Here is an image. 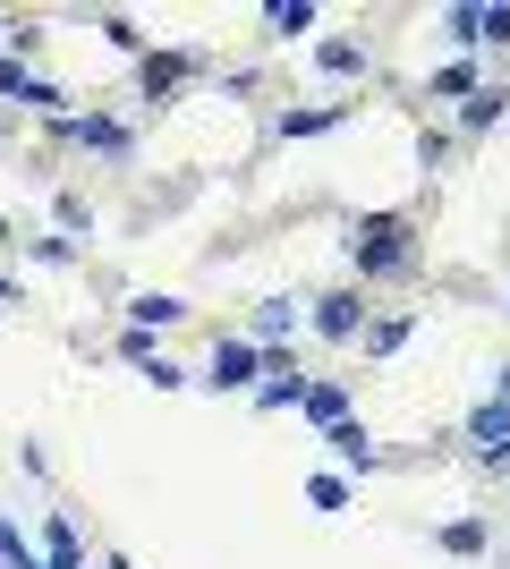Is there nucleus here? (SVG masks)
<instances>
[{"instance_id":"f3484780","label":"nucleus","mask_w":510,"mask_h":569,"mask_svg":"<svg viewBox=\"0 0 510 569\" xmlns=\"http://www.w3.org/2000/svg\"><path fill=\"white\" fill-rule=\"evenodd\" d=\"M316 60H323V77H366V43H349V34H332Z\"/></svg>"},{"instance_id":"b1692460","label":"nucleus","mask_w":510,"mask_h":569,"mask_svg":"<svg viewBox=\"0 0 510 569\" xmlns=\"http://www.w3.org/2000/svg\"><path fill=\"white\" fill-rule=\"evenodd\" d=\"M26 256L34 263H77V238H26Z\"/></svg>"},{"instance_id":"1a4fd4ad","label":"nucleus","mask_w":510,"mask_h":569,"mask_svg":"<svg viewBox=\"0 0 510 569\" xmlns=\"http://www.w3.org/2000/svg\"><path fill=\"white\" fill-rule=\"evenodd\" d=\"M323 442H332V459H340V468H383V442H374V433H366L358 417H340V426L323 433Z\"/></svg>"},{"instance_id":"0eeeda50","label":"nucleus","mask_w":510,"mask_h":569,"mask_svg":"<svg viewBox=\"0 0 510 569\" xmlns=\"http://www.w3.org/2000/svg\"><path fill=\"white\" fill-rule=\"evenodd\" d=\"M307 323H316L323 340H358L366 323H374V307H366L358 289H332V298H316V315H307Z\"/></svg>"},{"instance_id":"bb28decb","label":"nucleus","mask_w":510,"mask_h":569,"mask_svg":"<svg viewBox=\"0 0 510 569\" xmlns=\"http://www.w3.org/2000/svg\"><path fill=\"white\" fill-rule=\"evenodd\" d=\"M9 298H18V289H9V281H0V307H9Z\"/></svg>"},{"instance_id":"5701e85b","label":"nucleus","mask_w":510,"mask_h":569,"mask_svg":"<svg viewBox=\"0 0 510 569\" xmlns=\"http://www.w3.org/2000/svg\"><path fill=\"white\" fill-rule=\"evenodd\" d=\"M442 552H486V519H451L442 527Z\"/></svg>"},{"instance_id":"f257e3e1","label":"nucleus","mask_w":510,"mask_h":569,"mask_svg":"<svg viewBox=\"0 0 510 569\" xmlns=\"http://www.w3.org/2000/svg\"><path fill=\"white\" fill-rule=\"evenodd\" d=\"M340 247H349V263H358V281H409L417 256H426V238H417L409 213H358Z\"/></svg>"},{"instance_id":"393cba45","label":"nucleus","mask_w":510,"mask_h":569,"mask_svg":"<svg viewBox=\"0 0 510 569\" xmlns=\"http://www.w3.org/2000/svg\"><path fill=\"white\" fill-rule=\"evenodd\" d=\"M486 43H510V9H486Z\"/></svg>"},{"instance_id":"20e7f679","label":"nucleus","mask_w":510,"mask_h":569,"mask_svg":"<svg viewBox=\"0 0 510 569\" xmlns=\"http://www.w3.org/2000/svg\"><path fill=\"white\" fill-rule=\"evenodd\" d=\"M51 137H60V144H86V153H128V128L111 111H60V119H51Z\"/></svg>"},{"instance_id":"412c9836","label":"nucleus","mask_w":510,"mask_h":569,"mask_svg":"<svg viewBox=\"0 0 510 569\" xmlns=\"http://www.w3.org/2000/svg\"><path fill=\"white\" fill-rule=\"evenodd\" d=\"M442 26H451V43H460V51L486 43V9H442Z\"/></svg>"},{"instance_id":"9b49d317","label":"nucleus","mask_w":510,"mask_h":569,"mask_svg":"<svg viewBox=\"0 0 510 569\" xmlns=\"http://www.w3.org/2000/svg\"><path fill=\"white\" fill-rule=\"evenodd\" d=\"M502 119H510V86H477V94L460 102V137H486Z\"/></svg>"},{"instance_id":"9d476101","label":"nucleus","mask_w":510,"mask_h":569,"mask_svg":"<svg viewBox=\"0 0 510 569\" xmlns=\"http://www.w3.org/2000/svg\"><path fill=\"white\" fill-rule=\"evenodd\" d=\"M128 323L137 332H170V323H188V298H170V289H146V298H128Z\"/></svg>"},{"instance_id":"cd10ccee","label":"nucleus","mask_w":510,"mask_h":569,"mask_svg":"<svg viewBox=\"0 0 510 569\" xmlns=\"http://www.w3.org/2000/svg\"><path fill=\"white\" fill-rule=\"evenodd\" d=\"M102 569H111V561H102Z\"/></svg>"},{"instance_id":"a878e982","label":"nucleus","mask_w":510,"mask_h":569,"mask_svg":"<svg viewBox=\"0 0 510 569\" xmlns=\"http://www.w3.org/2000/svg\"><path fill=\"white\" fill-rule=\"evenodd\" d=\"M493 391H502V408H510V366H502V375H493Z\"/></svg>"},{"instance_id":"ddd939ff","label":"nucleus","mask_w":510,"mask_h":569,"mask_svg":"<svg viewBox=\"0 0 510 569\" xmlns=\"http://www.w3.org/2000/svg\"><path fill=\"white\" fill-rule=\"evenodd\" d=\"M247 400L264 408V417H272V408H298V400H307V375H298V366H290V375H264L256 391H247Z\"/></svg>"},{"instance_id":"7ed1b4c3","label":"nucleus","mask_w":510,"mask_h":569,"mask_svg":"<svg viewBox=\"0 0 510 569\" xmlns=\"http://www.w3.org/2000/svg\"><path fill=\"white\" fill-rule=\"evenodd\" d=\"M0 94L18 102V111H43V119H60V111H69V94H60V86H43V77L26 69L18 51H0Z\"/></svg>"},{"instance_id":"2eb2a0df","label":"nucleus","mask_w":510,"mask_h":569,"mask_svg":"<svg viewBox=\"0 0 510 569\" xmlns=\"http://www.w3.org/2000/svg\"><path fill=\"white\" fill-rule=\"evenodd\" d=\"M34 569H86V561H77V527L69 519L43 527V561H34Z\"/></svg>"},{"instance_id":"4468645a","label":"nucleus","mask_w":510,"mask_h":569,"mask_svg":"<svg viewBox=\"0 0 510 569\" xmlns=\"http://www.w3.org/2000/svg\"><path fill=\"white\" fill-rule=\"evenodd\" d=\"M417 332V315H374V323H366V357H391V349H400V340H409Z\"/></svg>"},{"instance_id":"f8f14e48","label":"nucleus","mask_w":510,"mask_h":569,"mask_svg":"<svg viewBox=\"0 0 510 569\" xmlns=\"http://www.w3.org/2000/svg\"><path fill=\"white\" fill-rule=\"evenodd\" d=\"M298 417H307V426H323V433H332L340 417H349V382H307V400H298Z\"/></svg>"},{"instance_id":"423d86ee","label":"nucleus","mask_w":510,"mask_h":569,"mask_svg":"<svg viewBox=\"0 0 510 569\" xmlns=\"http://www.w3.org/2000/svg\"><path fill=\"white\" fill-rule=\"evenodd\" d=\"M204 69H213L204 51H146V102H170L188 77H204Z\"/></svg>"},{"instance_id":"4be33fe9","label":"nucleus","mask_w":510,"mask_h":569,"mask_svg":"<svg viewBox=\"0 0 510 569\" xmlns=\"http://www.w3.org/2000/svg\"><path fill=\"white\" fill-rule=\"evenodd\" d=\"M307 501L316 510H349V476H307Z\"/></svg>"},{"instance_id":"aec40b11","label":"nucleus","mask_w":510,"mask_h":569,"mask_svg":"<svg viewBox=\"0 0 510 569\" xmlns=\"http://www.w3.org/2000/svg\"><path fill=\"white\" fill-rule=\"evenodd\" d=\"M34 561H43V552L26 545V527H18V519H0V569H34Z\"/></svg>"},{"instance_id":"39448f33","label":"nucleus","mask_w":510,"mask_h":569,"mask_svg":"<svg viewBox=\"0 0 510 569\" xmlns=\"http://www.w3.org/2000/svg\"><path fill=\"white\" fill-rule=\"evenodd\" d=\"M468 451L486 459V468H510V408L502 400H477V408H468Z\"/></svg>"},{"instance_id":"f03ea898","label":"nucleus","mask_w":510,"mask_h":569,"mask_svg":"<svg viewBox=\"0 0 510 569\" xmlns=\"http://www.w3.org/2000/svg\"><path fill=\"white\" fill-rule=\"evenodd\" d=\"M204 382H213V391H256V382H264V349H256L247 332H221V340H213V366H204Z\"/></svg>"},{"instance_id":"6ab92c4d","label":"nucleus","mask_w":510,"mask_h":569,"mask_svg":"<svg viewBox=\"0 0 510 569\" xmlns=\"http://www.w3.org/2000/svg\"><path fill=\"white\" fill-rule=\"evenodd\" d=\"M426 86H434V94H477V86H486V77H477V60H451V69H434V77H426Z\"/></svg>"},{"instance_id":"a211bd4d","label":"nucleus","mask_w":510,"mask_h":569,"mask_svg":"<svg viewBox=\"0 0 510 569\" xmlns=\"http://www.w3.org/2000/svg\"><path fill=\"white\" fill-rule=\"evenodd\" d=\"M264 26H272V34H307V26H316V0H272Z\"/></svg>"},{"instance_id":"dca6fc26","label":"nucleus","mask_w":510,"mask_h":569,"mask_svg":"<svg viewBox=\"0 0 510 569\" xmlns=\"http://www.w3.org/2000/svg\"><path fill=\"white\" fill-rule=\"evenodd\" d=\"M340 119H349V111H340V102H323V111H281L272 128H281V137H323V128H340Z\"/></svg>"},{"instance_id":"6e6552de","label":"nucleus","mask_w":510,"mask_h":569,"mask_svg":"<svg viewBox=\"0 0 510 569\" xmlns=\"http://www.w3.org/2000/svg\"><path fill=\"white\" fill-rule=\"evenodd\" d=\"M298 323H307V315H298L290 298H264V307H256V323H247V340H256V349H290Z\"/></svg>"}]
</instances>
